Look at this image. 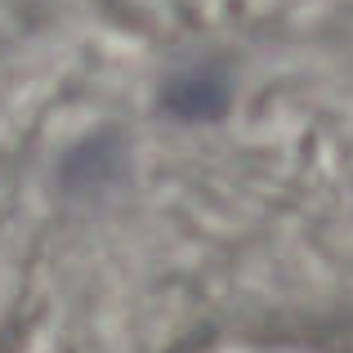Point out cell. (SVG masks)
I'll list each match as a JSON object with an SVG mask.
<instances>
[{
  "mask_svg": "<svg viewBox=\"0 0 353 353\" xmlns=\"http://www.w3.org/2000/svg\"><path fill=\"white\" fill-rule=\"evenodd\" d=\"M121 170V143L117 139H90L63 161V183L68 188H99V183L117 179Z\"/></svg>",
  "mask_w": 353,
  "mask_h": 353,
  "instance_id": "cell-2",
  "label": "cell"
},
{
  "mask_svg": "<svg viewBox=\"0 0 353 353\" xmlns=\"http://www.w3.org/2000/svg\"><path fill=\"white\" fill-rule=\"evenodd\" d=\"M165 108L183 121H210L228 108V72L197 63V68L179 72L165 90Z\"/></svg>",
  "mask_w": 353,
  "mask_h": 353,
  "instance_id": "cell-1",
  "label": "cell"
}]
</instances>
